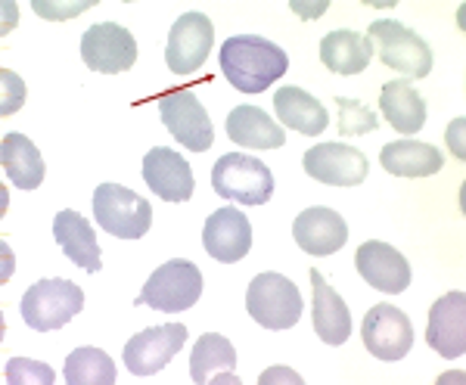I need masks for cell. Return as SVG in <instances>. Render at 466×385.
Returning <instances> with one entry per match:
<instances>
[{
	"label": "cell",
	"instance_id": "cell-1",
	"mask_svg": "<svg viewBox=\"0 0 466 385\" xmlns=\"http://www.w3.org/2000/svg\"><path fill=\"white\" fill-rule=\"evenodd\" d=\"M221 72L239 94H265L289 72V56L280 44L258 35H230L221 44Z\"/></svg>",
	"mask_w": 466,
	"mask_h": 385
},
{
	"label": "cell",
	"instance_id": "cell-2",
	"mask_svg": "<svg viewBox=\"0 0 466 385\" xmlns=\"http://www.w3.org/2000/svg\"><path fill=\"white\" fill-rule=\"evenodd\" d=\"M367 41L377 44V53L386 69L408 75V81L430 78L435 56L432 47L413 28L401 25L398 19H373L367 28Z\"/></svg>",
	"mask_w": 466,
	"mask_h": 385
},
{
	"label": "cell",
	"instance_id": "cell-3",
	"mask_svg": "<svg viewBox=\"0 0 466 385\" xmlns=\"http://www.w3.org/2000/svg\"><path fill=\"white\" fill-rule=\"evenodd\" d=\"M246 311L265 329H292L305 314V301L299 286L283 274L265 270L246 289Z\"/></svg>",
	"mask_w": 466,
	"mask_h": 385
},
{
	"label": "cell",
	"instance_id": "cell-4",
	"mask_svg": "<svg viewBox=\"0 0 466 385\" xmlns=\"http://www.w3.org/2000/svg\"><path fill=\"white\" fill-rule=\"evenodd\" d=\"M81 311H85V292L72 280L47 277V280L32 283L22 296V320L35 333H54Z\"/></svg>",
	"mask_w": 466,
	"mask_h": 385
},
{
	"label": "cell",
	"instance_id": "cell-5",
	"mask_svg": "<svg viewBox=\"0 0 466 385\" xmlns=\"http://www.w3.org/2000/svg\"><path fill=\"white\" fill-rule=\"evenodd\" d=\"M202 296V270L187 258H171L156 268L144 283L134 305H147L162 314H180L193 308Z\"/></svg>",
	"mask_w": 466,
	"mask_h": 385
},
{
	"label": "cell",
	"instance_id": "cell-6",
	"mask_svg": "<svg viewBox=\"0 0 466 385\" xmlns=\"http://www.w3.org/2000/svg\"><path fill=\"white\" fill-rule=\"evenodd\" d=\"M212 190L239 206H265L274 196V175L261 158L249 153H228L212 168Z\"/></svg>",
	"mask_w": 466,
	"mask_h": 385
},
{
	"label": "cell",
	"instance_id": "cell-7",
	"mask_svg": "<svg viewBox=\"0 0 466 385\" xmlns=\"http://www.w3.org/2000/svg\"><path fill=\"white\" fill-rule=\"evenodd\" d=\"M94 218L109 237L140 239L153 228V206L127 187L100 184L94 190Z\"/></svg>",
	"mask_w": 466,
	"mask_h": 385
},
{
	"label": "cell",
	"instance_id": "cell-8",
	"mask_svg": "<svg viewBox=\"0 0 466 385\" xmlns=\"http://www.w3.org/2000/svg\"><path fill=\"white\" fill-rule=\"evenodd\" d=\"M162 125L177 143H184L190 153H206L215 143V127L208 118L206 106L197 100L193 90H171L159 96Z\"/></svg>",
	"mask_w": 466,
	"mask_h": 385
},
{
	"label": "cell",
	"instance_id": "cell-9",
	"mask_svg": "<svg viewBox=\"0 0 466 385\" xmlns=\"http://www.w3.org/2000/svg\"><path fill=\"white\" fill-rule=\"evenodd\" d=\"M81 59L90 72H127L137 63V41L118 22H96L81 35Z\"/></svg>",
	"mask_w": 466,
	"mask_h": 385
},
{
	"label": "cell",
	"instance_id": "cell-10",
	"mask_svg": "<svg viewBox=\"0 0 466 385\" xmlns=\"http://www.w3.org/2000/svg\"><path fill=\"white\" fill-rule=\"evenodd\" d=\"M215 44V25L202 13H184L168 32L165 66L175 75H193L206 66Z\"/></svg>",
	"mask_w": 466,
	"mask_h": 385
},
{
	"label": "cell",
	"instance_id": "cell-11",
	"mask_svg": "<svg viewBox=\"0 0 466 385\" xmlns=\"http://www.w3.org/2000/svg\"><path fill=\"white\" fill-rule=\"evenodd\" d=\"M305 175L327 187H358L367 180L370 162L349 143H314L302 158Z\"/></svg>",
	"mask_w": 466,
	"mask_h": 385
},
{
	"label": "cell",
	"instance_id": "cell-12",
	"mask_svg": "<svg viewBox=\"0 0 466 385\" xmlns=\"http://www.w3.org/2000/svg\"><path fill=\"white\" fill-rule=\"evenodd\" d=\"M360 339L373 358L395 364V360L408 358V351L413 349V327L401 308L373 305L360 323Z\"/></svg>",
	"mask_w": 466,
	"mask_h": 385
},
{
	"label": "cell",
	"instance_id": "cell-13",
	"mask_svg": "<svg viewBox=\"0 0 466 385\" xmlns=\"http://www.w3.org/2000/svg\"><path fill=\"white\" fill-rule=\"evenodd\" d=\"M184 342H187L184 323L149 327L125 342V354H122L125 367L131 370V376H153L171 364V358L184 349Z\"/></svg>",
	"mask_w": 466,
	"mask_h": 385
},
{
	"label": "cell",
	"instance_id": "cell-14",
	"mask_svg": "<svg viewBox=\"0 0 466 385\" xmlns=\"http://www.w3.org/2000/svg\"><path fill=\"white\" fill-rule=\"evenodd\" d=\"M202 248L221 264H237L252 248V224L239 208L224 206L206 218L202 228Z\"/></svg>",
	"mask_w": 466,
	"mask_h": 385
},
{
	"label": "cell",
	"instance_id": "cell-15",
	"mask_svg": "<svg viewBox=\"0 0 466 385\" xmlns=\"http://www.w3.org/2000/svg\"><path fill=\"white\" fill-rule=\"evenodd\" d=\"M355 268L360 274V280L380 292H392L401 296L410 286V264L398 252L395 246L380 243V239H367L358 246L355 252Z\"/></svg>",
	"mask_w": 466,
	"mask_h": 385
},
{
	"label": "cell",
	"instance_id": "cell-16",
	"mask_svg": "<svg viewBox=\"0 0 466 385\" xmlns=\"http://www.w3.org/2000/svg\"><path fill=\"white\" fill-rule=\"evenodd\" d=\"M426 342L445 360H457L466 354V292L454 289L432 301Z\"/></svg>",
	"mask_w": 466,
	"mask_h": 385
},
{
	"label": "cell",
	"instance_id": "cell-17",
	"mask_svg": "<svg viewBox=\"0 0 466 385\" xmlns=\"http://www.w3.org/2000/svg\"><path fill=\"white\" fill-rule=\"evenodd\" d=\"M292 239L299 248L314 258H327V255L339 252L349 243V224L339 211L327 206H311L292 221Z\"/></svg>",
	"mask_w": 466,
	"mask_h": 385
},
{
	"label": "cell",
	"instance_id": "cell-18",
	"mask_svg": "<svg viewBox=\"0 0 466 385\" xmlns=\"http://www.w3.org/2000/svg\"><path fill=\"white\" fill-rule=\"evenodd\" d=\"M144 180L159 199L165 202H187L193 196V168L177 149L171 147H153L144 156Z\"/></svg>",
	"mask_w": 466,
	"mask_h": 385
},
{
	"label": "cell",
	"instance_id": "cell-19",
	"mask_svg": "<svg viewBox=\"0 0 466 385\" xmlns=\"http://www.w3.org/2000/svg\"><path fill=\"white\" fill-rule=\"evenodd\" d=\"M311 320L314 333L327 345H342L351 336V311L339 292L323 280L320 270H311Z\"/></svg>",
	"mask_w": 466,
	"mask_h": 385
},
{
	"label": "cell",
	"instance_id": "cell-20",
	"mask_svg": "<svg viewBox=\"0 0 466 385\" xmlns=\"http://www.w3.org/2000/svg\"><path fill=\"white\" fill-rule=\"evenodd\" d=\"M54 237L59 248H63V255L75 268L87 270V274H96V270L103 268V252H100V243H96V233L78 211H72V208L56 211Z\"/></svg>",
	"mask_w": 466,
	"mask_h": 385
},
{
	"label": "cell",
	"instance_id": "cell-21",
	"mask_svg": "<svg viewBox=\"0 0 466 385\" xmlns=\"http://www.w3.org/2000/svg\"><path fill=\"white\" fill-rule=\"evenodd\" d=\"M237 351L221 333H206L193 345L190 354V376L197 385H239L243 380L237 376Z\"/></svg>",
	"mask_w": 466,
	"mask_h": 385
},
{
	"label": "cell",
	"instance_id": "cell-22",
	"mask_svg": "<svg viewBox=\"0 0 466 385\" xmlns=\"http://www.w3.org/2000/svg\"><path fill=\"white\" fill-rule=\"evenodd\" d=\"M380 165L395 177H432L445 168V156L432 143L392 140L380 149Z\"/></svg>",
	"mask_w": 466,
	"mask_h": 385
},
{
	"label": "cell",
	"instance_id": "cell-23",
	"mask_svg": "<svg viewBox=\"0 0 466 385\" xmlns=\"http://www.w3.org/2000/svg\"><path fill=\"white\" fill-rule=\"evenodd\" d=\"M274 109H277V118H280L283 125L292 127V131H299V134H305V137H318V134H323L329 127L327 106L302 87L283 85L274 94Z\"/></svg>",
	"mask_w": 466,
	"mask_h": 385
},
{
	"label": "cell",
	"instance_id": "cell-24",
	"mask_svg": "<svg viewBox=\"0 0 466 385\" xmlns=\"http://www.w3.org/2000/svg\"><path fill=\"white\" fill-rule=\"evenodd\" d=\"M228 137L246 149H280L287 143L283 125L274 122L258 106H233L228 116Z\"/></svg>",
	"mask_w": 466,
	"mask_h": 385
},
{
	"label": "cell",
	"instance_id": "cell-25",
	"mask_svg": "<svg viewBox=\"0 0 466 385\" xmlns=\"http://www.w3.org/2000/svg\"><path fill=\"white\" fill-rule=\"evenodd\" d=\"M380 109H382V118H386L398 134H404V137L423 131V125H426V100L420 96V90L410 87L408 78H395L382 85Z\"/></svg>",
	"mask_w": 466,
	"mask_h": 385
},
{
	"label": "cell",
	"instance_id": "cell-26",
	"mask_svg": "<svg viewBox=\"0 0 466 385\" xmlns=\"http://www.w3.org/2000/svg\"><path fill=\"white\" fill-rule=\"evenodd\" d=\"M0 165H4V175L10 177L13 187L19 190H37L44 184V156L25 134H4L0 140Z\"/></svg>",
	"mask_w": 466,
	"mask_h": 385
},
{
	"label": "cell",
	"instance_id": "cell-27",
	"mask_svg": "<svg viewBox=\"0 0 466 385\" xmlns=\"http://www.w3.org/2000/svg\"><path fill=\"white\" fill-rule=\"evenodd\" d=\"M373 59V44L367 35L351 32V28H336L323 35L320 41V63L336 75H360Z\"/></svg>",
	"mask_w": 466,
	"mask_h": 385
},
{
	"label": "cell",
	"instance_id": "cell-28",
	"mask_svg": "<svg viewBox=\"0 0 466 385\" xmlns=\"http://www.w3.org/2000/svg\"><path fill=\"white\" fill-rule=\"evenodd\" d=\"M63 376L69 385H112L116 382V364L103 349L81 345L66 358Z\"/></svg>",
	"mask_w": 466,
	"mask_h": 385
},
{
	"label": "cell",
	"instance_id": "cell-29",
	"mask_svg": "<svg viewBox=\"0 0 466 385\" xmlns=\"http://www.w3.org/2000/svg\"><path fill=\"white\" fill-rule=\"evenodd\" d=\"M336 109H339V134L342 137H360V134H373L380 127V118L370 106L349 96H336Z\"/></svg>",
	"mask_w": 466,
	"mask_h": 385
},
{
	"label": "cell",
	"instance_id": "cell-30",
	"mask_svg": "<svg viewBox=\"0 0 466 385\" xmlns=\"http://www.w3.org/2000/svg\"><path fill=\"white\" fill-rule=\"evenodd\" d=\"M4 380L6 385H54L56 373L41 360L32 358H10L4 364Z\"/></svg>",
	"mask_w": 466,
	"mask_h": 385
},
{
	"label": "cell",
	"instance_id": "cell-31",
	"mask_svg": "<svg viewBox=\"0 0 466 385\" xmlns=\"http://www.w3.org/2000/svg\"><path fill=\"white\" fill-rule=\"evenodd\" d=\"M0 87H4V96H0V116L4 118L16 116L22 109V103H25V81H22L16 72L0 69Z\"/></svg>",
	"mask_w": 466,
	"mask_h": 385
},
{
	"label": "cell",
	"instance_id": "cell-32",
	"mask_svg": "<svg viewBox=\"0 0 466 385\" xmlns=\"http://www.w3.org/2000/svg\"><path fill=\"white\" fill-rule=\"evenodd\" d=\"M90 0H85V4H47V0H37L35 4V13H41L44 19L56 22V19H69V16H78V13L90 10Z\"/></svg>",
	"mask_w": 466,
	"mask_h": 385
},
{
	"label": "cell",
	"instance_id": "cell-33",
	"mask_svg": "<svg viewBox=\"0 0 466 385\" xmlns=\"http://www.w3.org/2000/svg\"><path fill=\"white\" fill-rule=\"evenodd\" d=\"M461 127H463V118H457L454 125L448 127V143H451V153L457 158H463V143H461Z\"/></svg>",
	"mask_w": 466,
	"mask_h": 385
},
{
	"label": "cell",
	"instance_id": "cell-34",
	"mask_svg": "<svg viewBox=\"0 0 466 385\" xmlns=\"http://www.w3.org/2000/svg\"><path fill=\"white\" fill-rule=\"evenodd\" d=\"M274 380H289V382H302L296 373H289V370H270V373L261 376V382H274Z\"/></svg>",
	"mask_w": 466,
	"mask_h": 385
}]
</instances>
